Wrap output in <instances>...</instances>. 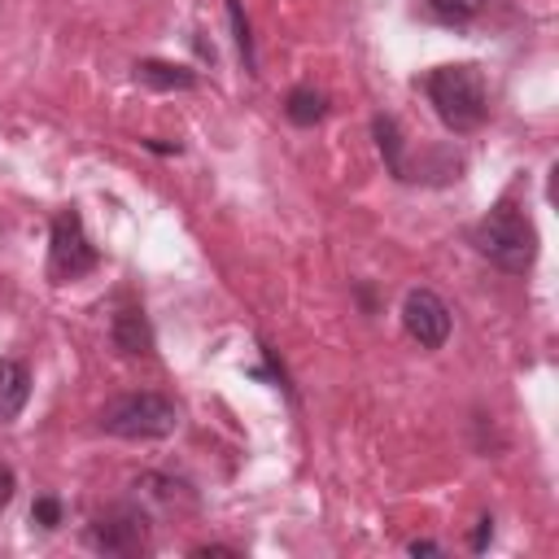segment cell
<instances>
[{
  "mask_svg": "<svg viewBox=\"0 0 559 559\" xmlns=\"http://www.w3.org/2000/svg\"><path fill=\"white\" fill-rule=\"evenodd\" d=\"M424 92H428V105L437 109V118L450 127V131H476L489 114V92H485V74L480 66L472 61H450V66H437L424 74Z\"/></svg>",
  "mask_w": 559,
  "mask_h": 559,
  "instance_id": "cell-1",
  "label": "cell"
},
{
  "mask_svg": "<svg viewBox=\"0 0 559 559\" xmlns=\"http://www.w3.org/2000/svg\"><path fill=\"white\" fill-rule=\"evenodd\" d=\"M100 432L109 437H127V441H157V437H170L179 428V406L153 389H140V393H122V397H109L96 415Z\"/></svg>",
  "mask_w": 559,
  "mask_h": 559,
  "instance_id": "cell-3",
  "label": "cell"
},
{
  "mask_svg": "<svg viewBox=\"0 0 559 559\" xmlns=\"http://www.w3.org/2000/svg\"><path fill=\"white\" fill-rule=\"evenodd\" d=\"M114 345H118L122 354H131V358L153 354V328H148V319H144L140 306H122V310L114 314Z\"/></svg>",
  "mask_w": 559,
  "mask_h": 559,
  "instance_id": "cell-7",
  "label": "cell"
},
{
  "mask_svg": "<svg viewBox=\"0 0 559 559\" xmlns=\"http://www.w3.org/2000/svg\"><path fill=\"white\" fill-rule=\"evenodd\" d=\"M31 520H35L39 528H57V524H61V502H57L52 493L35 498V507H31Z\"/></svg>",
  "mask_w": 559,
  "mask_h": 559,
  "instance_id": "cell-14",
  "label": "cell"
},
{
  "mask_svg": "<svg viewBox=\"0 0 559 559\" xmlns=\"http://www.w3.org/2000/svg\"><path fill=\"white\" fill-rule=\"evenodd\" d=\"M406 550H411V555H441V546H437V542H411Z\"/></svg>",
  "mask_w": 559,
  "mask_h": 559,
  "instance_id": "cell-17",
  "label": "cell"
},
{
  "mask_svg": "<svg viewBox=\"0 0 559 559\" xmlns=\"http://www.w3.org/2000/svg\"><path fill=\"white\" fill-rule=\"evenodd\" d=\"M83 542H87L92 550H100V555H135V550H144V542H148V520H144L140 507L118 502V507H105V511L87 524Z\"/></svg>",
  "mask_w": 559,
  "mask_h": 559,
  "instance_id": "cell-5",
  "label": "cell"
},
{
  "mask_svg": "<svg viewBox=\"0 0 559 559\" xmlns=\"http://www.w3.org/2000/svg\"><path fill=\"white\" fill-rule=\"evenodd\" d=\"M227 22H231V35H236V52L245 61L249 74H258V57H253V35H249V17L240 9V0H227Z\"/></svg>",
  "mask_w": 559,
  "mask_h": 559,
  "instance_id": "cell-13",
  "label": "cell"
},
{
  "mask_svg": "<svg viewBox=\"0 0 559 559\" xmlns=\"http://www.w3.org/2000/svg\"><path fill=\"white\" fill-rule=\"evenodd\" d=\"M489 537H493V520L485 515V520L476 524V533H472V550H485V546H489Z\"/></svg>",
  "mask_w": 559,
  "mask_h": 559,
  "instance_id": "cell-16",
  "label": "cell"
},
{
  "mask_svg": "<svg viewBox=\"0 0 559 559\" xmlns=\"http://www.w3.org/2000/svg\"><path fill=\"white\" fill-rule=\"evenodd\" d=\"M284 114H288V122H297V127H314V122L328 118V96L301 83V87H293V92L284 96Z\"/></svg>",
  "mask_w": 559,
  "mask_h": 559,
  "instance_id": "cell-10",
  "label": "cell"
},
{
  "mask_svg": "<svg viewBox=\"0 0 559 559\" xmlns=\"http://www.w3.org/2000/svg\"><path fill=\"white\" fill-rule=\"evenodd\" d=\"M402 328L419 349H441L450 336V306L432 288H411L402 301Z\"/></svg>",
  "mask_w": 559,
  "mask_h": 559,
  "instance_id": "cell-6",
  "label": "cell"
},
{
  "mask_svg": "<svg viewBox=\"0 0 559 559\" xmlns=\"http://www.w3.org/2000/svg\"><path fill=\"white\" fill-rule=\"evenodd\" d=\"M96 262H100V253L87 240L79 210H61L52 218V236H48V280L52 284H70V280L87 275Z\"/></svg>",
  "mask_w": 559,
  "mask_h": 559,
  "instance_id": "cell-4",
  "label": "cell"
},
{
  "mask_svg": "<svg viewBox=\"0 0 559 559\" xmlns=\"http://www.w3.org/2000/svg\"><path fill=\"white\" fill-rule=\"evenodd\" d=\"M13 489H17V476H13V467L0 459V511L13 502Z\"/></svg>",
  "mask_w": 559,
  "mask_h": 559,
  "instance_id": "cell-15",
  "label": "cell"
},
{
  "mask_svg": "<svg viewBox=\"0 0 559 559\" xmlns=\"http://www.w3.org/2000/svg\"><path fill=\"white\" fill-rule=\"evenodd\" d=\"M135 83H144L153 92H188V87H197V74L188 66H170V61H140Z\"/></svg>",
  "mask_w": 559,
  "mask_h": 559,
  "instance_id": "cell-9",
  "label": "cell"
},
{
  "mask_svg": "<svg viewBox=\"0 0 559 559\" xmlns=\"http://www.w3.org/2000/svg\"><path fill=\"white\" fill-rule=\"evenodd\" d=\"M424 9L445 26H467L472 17H480L489 9V0H424Z\"/></svg>",
  "mask_w": 559,
  "mask_h": 559,
  "instance_id": "cell-11",
  "label": "cell"
},
{
  "mask_svg": "<svg viewBox=\"0 0 559 559\" xmlns=\"http://www.w3.org/2000/svg\"><path fill=\"white\" fill-rule=\"evenodd\" d=\"M31 397V371L17 358H0V424H13Z\"/></svg>",
  "mask_w": 559,
  "mask_h": 559,
  "instance_id": "cell-8",
  "label": "cell"
},
{
  "mask_svg": "<svg viewBox=\"0 0 559 559\" xmlns=\"http://www.w3.org/2000/svg\"><path fill=\"white\" fill-rule=\"evenodd\" d=\"M472 245L480 258H489L498 271L507 275H524L537 262V227L528 223L524 210H515L511 201L493 205L476 227H472Z\"/></svg>",
  "mask_w": 559,
  "mask_h": 559,
  "instance_id": "cell-2",
  "label": "cell"
},
{
  "mask_svg": "<svg viewBox=\"0 0 559 559\" xmlns=\"http://www.w3.org/2000/svg\"><path fill=\"white\" fill-rule=\"evenodd\" d=\"M371 127H376V140H380V153H384L389 170H393L397 179H406V162H402V131H397V122L380 114Z\"/></svg>",
  "mask_w": 559,
  "mask_h": 559,
  "instance_id": "cell-12",
  "label": "cell"
}]
</instances>
